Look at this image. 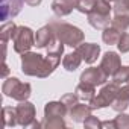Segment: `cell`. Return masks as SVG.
Wrapping results in <instances>:
<instances>
[{"mask_svg": "<svg viewBox=\"0 0 129 129\" xmlns=\"http://www.w3.org/2000/svg\"><path fill=\"white\" fill-rule=\"evenodd\" d=\"M56 67L50 62V59L41 53L37 52H26L21 55V72L26 76H34V78H49Z\"/></svg>", "mask_w": 129, "mask_h": 129, "instance_id": "1", "label": "cell"}, {"mask_svg": "<svg viewBox=\"0 0 129 129\" xmlns=\"http://www.w3.org/2000/svg\"><path fill=\"white\" fill-rule=\"evenodd\" d=\"M50 24L55 30L56 38L66 46L78 47L81 43H84L85 35H84L82 29H79L78 26H73V24L66 23V21H59V20H52Z\"/></svg>", "mask_w": 129, "mask_h": 129, "instance_id": "2", "label": "cell"}, {"mask_svg": "<svg viewBox=\"0 0 129 129\" xmlns=\"http://www.w3.org/2000/svg\"><path fill=\"white\" fill-rule=\"evenodd\" d=\"M111 11L112 6L106 0H96V5L93 8V11L87 15L88 17V23L91 27L94 29H105L106 26H109L111 23Z\"/></svg>", "mask_w": 129, "mask_h": 129, "instance_id": "3", "label": "cell"}, {"mask_svg": "<svg viewBox=\"0 0 129 129\" xmlns=\"http://www.w3.org/2000/svg\"><path fill=\"white\" fill-rule=\"evenodd\" d=\"M2 93L17 102L27 100L32 94V87L29 82H21L18 78H8L2 85Z\"/></svg>", "mask_w": 129, "mask_h": 129, "instance_id": "4", "label": "cell"}, {"mask_svg": "<svg viewBox=\"0 0 129 129\" xmlns=\"http://www.w3.org/2000/svg\"><path fill=\"white\" fill-rule=\"evenodd\" d=\"M11 40L14 44V50L23 55L35 46V32L29 26H17Z\"/></svg>", "mask_w": 129, "mask_h": 129, "instance_id": "5", "label": "cell"}, {"mask_svg": "<svg viewBox=\"0 0 129 129\" xmlns=\"http://www.w3.org/2000/svg\"><path fill=\"white\" fill-rule=\"evenodd\" d=\"M118 84L115 82H111V84H105L100 91L88 102L90 106L93 109H102V108H106L109 105H112V102L115 100L117 97V93H118Z\"/></svg>", "mask_w": 129, "mask_h": 129, "instance_id": "6", "label": "cell"}, {"mask_svg": "<svg viewBox=\"0 0 129 129\" xmlns=\"http://www.w3.org/2000/svg\"><path fill=\"white\" fill-rule=\"evenodd\" d=\"M15 109H17V123H18V126L30 127L32 123L35 121V115H37L35 105L30 103L29 100H23L15 106Z\"/></svg>", "mask_w": 129, "mask_h": 129, "instance_id": "7", "label": "cell"}, {"mask_svg": "<svg viewBox=\"0 0 129 129\" xmlns=\"http://www.w3.org/2000/svg\"><path fill=\"white\" fill-rule=\"evenodd\" d=\"M108 78L109 76L99 66V67H88V69H85L81 73L79 81L81 82H85V84H90L93 87H99V85H105L106 81H108Z\"/></svg>", "mask_w": 129, "mask_h": 129, "instance_id": "8", "label": "cell"}, {"mask_svg": "<svg viewBox=\"0 0 129 129\" xmlns=\"http://www.w3.org/2000/svg\"><path fill=\"white\" fill-rule=\"evenodd\" d=\"M24 0H0V18L2 21H9L21 12Z\"/></svg>", "mask_w": 129, "mask_h": 129, "instance_id": "9", "label": "cell"}, {"mask_svg": "<svg viewBox=\"0 0 129 129\" xmlns=\"http://www.w3.org/2000/svg\"><path fill=\"white\" fill-rule=\"evenodd\" d=\"M75 50L82 56V61L85 64L96 62L100 55V46L96 43H81L78 47H75Z\"/></svg>", "mask_w": 129, "mask_h": 129, "instance_id": "10", "label": "cell"}, {"mask_svg": "<svg viewBox=\"0 0 129 129\" xmlns=\"http://www.w3.org/2000/svg\"><path fill=\"white\" fill-rule=\"evenodd\" d=\"M100 67L103 69V72L108 75V76H114L115 72L121 67V59L118 56L117 52H106L103 56H102V61H100Z\"/></svg>", "mask_w": 129, "mask_h": 129, "instance_id": "11", "label": "cell"}, {"mask_svg": "<svg viewBox=\"0 0 129 129\" xmlns=\"http://www.w3.org/2000/svg\"><path fill=\"white\" fill-rule=\"evenodd\" d=\"M55 40H56V35H55V30L50 23L40 27L35 34V46L38 49H47Z\"/></svg>", "mask_w": 129, "mask_h": 129, "instance_id": "12", "label": "cell"}, {"mask_svg": "<svg viewBox=\"0 0 129 129\" xmlns=\"http://www.w3.org/2000/svg\"><path fill=\"white\" fill-rule=\"evenodd\" d=\"M78 0H53L52 2V11L56 17H67L76 9Z\"/></svg>", "mask_w": 129, "mask_h": 129, "instance_id": "13", "label": "cell"}, {"mask_svg": "<svg viewBox=\"0 0 129 129\" xmlns=\"http://www.w3.org/2000/svg\"><path fill=\"white\" fill-rule=\"evenodd\" d=\"M69 108L61 100H52L44 105V117H66L69 114Z\"/></svg>", "mask_w": 129, "mask_h": 129, "instance_id": "14", "label": "cell"}, {"mask_svg": "<svg viewBox=\"0 0 129 129\" xmlns=\"http://www.w3.org/2000/svg\"><path fill=\"white\" fill-rule=\"evenodd\" d=\"M91 111H93V108L90 106V103L85 105V103H79V102H78V103L70 109L69 115L72 117L73 121H76V123H84V121L91 115Z\"/></svg>", "mask_w": 129, "mask_h": 129, "instance_id": "15", "label": "cell"}, {"mask_svg": "<svg viewBox=\"0 0 129 129\" xmlns=\"http://www.w3.org/2000/svg\"><path fill=\"white\" fill-rule=\"evenodd\" d=\"M81 62H82V56L75 50L72 53H67L62 58V67L67 72H76L81 66Z\"/></svg>", "mask_w": 129, "mask_h": 129, "instance_id": "16", "label": "cell"}, {"mask_svg": "<svg viewBox=\"0 0 129 129\" xmlns=\"http://www.w3.org/2000/svg\"><path fill=\"white\" fill-rule=\"evenodd\" d=\"M76 96L79 97V100L82 102H90L94 96H96V87L90 85V84H85V82H79L76 90H75Z\"/></svg>", "mask_w": 129, "mask_h": 129, "instance_id": "17", "label": "cell"}, {"mask_svg": "<svg viewBox=\"0 0 129 129\" xmlns=\"http://www.w3.org/2000/svg\"><path fill=\"white\" fill-rule=\"evenodd\" d=\"M120 35H121V32H120L118 29H115L114 26H106V27L103 29V32H102V40H103L105 44L114 46V44L118 43Z\"/></svg>", "mask_w": 129, "mask_h": 129, "instance_id": "18", "label": "cell"}, {"mask_svg": "<svg viewBox=\"0 0 129 129\" xmlns=\"http://www.w3.org/2000/svg\"><path fill=\"white\" fill-rule=\"evenodd\" d=\"M111 26H114L120 32H126L129 29V14H114Z\"/></svg>", "mask_w": 129, "mask_h": 129, "instance_id": "19", "label": "cell"}, {"mask_svg": "<svg viewBox=\"0 0 129 129\" xmlns=\"http://www.w3.org/2000/svg\"><path fill=\"white\" fill-rule=\"evenodd\" d=\"M3 123L8 127L17 126V109L12 106H3Z\"/></svg>", "mask_w": 129, "mask_h": 129, "instance_id": "20", "label": "cell"}, {"mask_svg": "<svg viewBox=\"0 0 129 129\" xmlns=\"http://www.w3.org/2000/svg\"><path fill=\"white\" fill-rule=\"evenodd\" d=\"M15 23L14 21H5L0 27V37H2V44H8V41L12 38V34L15 30Z\"/></svg>", "mask_w": 129, "mask_h": 129, "instance_id": "21", "label": "cell"}, {"mask_svg": "<svg viewBox=\"0 0 129 129\" xmlns=\"http://www.w3.org/2000/svg\"><path fill=\"white\" fill-rule=\"evenodd\" d=\"M43 127L44 129H61L66 127V121H64V117H44L43 118Z\"/></svg>", "mask_w": 129, "mask_h": 129, "instance_id": "22", "label": "cell"}, {"mask_svg": "<svg viewBox=\"0 0 129 129\" xmlns=\"http://www.w3.org/2000/svg\"><path fill=\"white\" fill-rule=\"evenodd\" d=\"M112 82L118 84V85H123V84H127L129 82V66H121L115 75L112 76Z\"/></svg>", "mask_w": 129, "mask_h": 129, "instance_id": "23", "label": "cell"}, {"mask_svg": "<svg viewBox=\"0 0 129 129\" xmlns=\"http://www.w3.org/2000/svg\"><path fill=\"white\" fill-rule=\"evenodd\" d=\"M94 5H96V0H78V2H76V9H78L81 14L88 15V14L93 11Z\"/></svg>", "mask_w": 129, "mask_h": 129, "instance_id": "24", "label": "cell"}, {"mask_svg": "<svg viewBox=\"0 0 129 129\" xmlns=\"http://www.w3.org/2000/svg\"><path fill=\"white\" fill-rule=\"evenodd\" d=\"M115 46H117L120 53H127L129 52V34L127 32H121V35L118 38V43Z\"/></svg>", "mask_w": 129, "mask_h": 129, "instance_id": "25", "label": "cell"}, {"mask_svg": "<svg viewBox=\"0 0 129 129\" xmlns=\"http://www.w3.org/2000/svg\"><path fill=\"white\" fill-rule=\"evenodd\" d=\"M114 14H129V0H117L112 6Z\"/></svg>", "mask_w": 129, "mask_h": 129, "instance_id": "26", "label": "cell"}, {"mask_svg": "<svg viewBox=\"0 0 129 129\" xmlns=\"http://www.w3.org/2000/svg\"><path fill=\"white\" fill-rule=\"evenodd\" d=\"M61 102L66 105L67 108H69V111L79 102V97L76 96V93H69V94H64L62 97H61Z\"/></svg>", "mask_w": 129, "mask_h": 129, "instance_id": "27", "label": "cell"}, {"mask_svg": "<svg viewBox=\"0 0 129 129\" xmlns=\"http://www.w3.org/2000/svg\"><path fill=\"white\" fill-rule=\"evenodd\" d=\"M115 120V126L117 129H129V115L123 112H118V115L114 118Z\"/></svg>", "mask_w": 129, "mask_h": 129, "instance_id": "28", "label": "cell"}, {"mask_svg": "<svg viewBox=\"0 0 129 129\" xmlns=\"http://www.w3.org/2000/svg\"><path fill=\"white\" fill-rule=\"evenodd\" d=\"M84 126L87 127V129H102V121L97 118V117H94L93 114L84 121Z\"/></svg>", "mask_w": 129, "mask_h": 129, "instance_id": "29", "label": "cell"}, {"mask_svg": "<svg viewBox=\"0 0 129 129\" xmlns=\"http://www.w3.org/2000/svg\"><path fill=\"white\" fill-rule=\"evenodd\" d=\"M127 106H129V100H123V99H115V100L112 102V105H111V108H112L114 111H117V112L126 111Z\"/></svg>", "mask_w": 129, "mask_h": 129, "instance_id": "30", "label": "cell"}, {"mask_svg": "<svg viewBox=\"0 0 129 129\" xmlns=\"http://www.w3.org/2000/svg\"><path fill=\"white\" fill-rule=\"evenodd\" d=\"M115 99H123V100H129V82L123 84L118 87V93Z\"/></svg>", "mask_w": 129, "mask_h": 129, "instance_id": "31", "label": "cell"}, {"mask_svg": "<svg viewBox=\"0 0 129 129\" xmlns=\"http://www.w3.org/2000/svg\"><path fill=\"white\" fill-rule=\"evenodd\" d=\"M102 127H105V129H117V126H115V120H105V121H102Z\"/></svg>", "mask_w": 129, "mask_h": 129, "instance_id": "32", "label": "cell"}, {"mask_svg": "<svg viewBox=\"0 0 129 129\" xmlns=\"http://www.w3.org/2000/svg\"><path fill=\"white\" fill-rule=\"evenodd\" d=\"M24 2H26L29 6H38V5H41L43 0H24Z\"/></svg>", "mask_w": 129, "mask_h": 129, "instance_id": "33", "label": "cell"}, {"mask_svg": "<svg viewBox=\"0 0 129 129\" xmlns=\"http://www.w3.org/2000/svg\"><path fill=\"white\" fill-rule=\"evenodd\" d=\"M8 72H9V69H8V66H6V62H3V73H2V76H3V78H6Z\"/></svg>", "mask_w": 129, "mask_h": 129, "instance_id": "34", "label": "cell"}, {"mask_svg": "<svg viewBox=\"0 0 129 129\" xmlns=\"http://www.w3.org/2000/svg\"><path fill=\"white\" fill-rule=\"evenodd\" d=\"M106 2H109V3H115L117 0H106Z\"/></svg>", "mask_w": 129, "mask_h": 129, "instance_id": "35", "label": "cell"}]
</instances>
